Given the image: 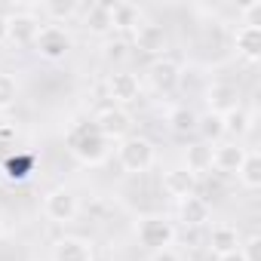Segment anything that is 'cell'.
I'll return each mask as SVG.
<instances>
[{"label": "cell", "instance_id": "cell-1", "mask_svg": "<svg viewBox=\"0 0 261 261\" xmlns=\"http://www.w3.org/2000/svg\"><path fill=\"white\" fill-rule=\"evenodd\" d=\"M68 151L80 166H101L111 157V142L98 133L92 123H80L68 133Z\"/></svg>", "mask_w": 261, "mask_h": 261}, {"label": "cell", "instance_id": "cell-2", "mask_svg": "<svg viewBox=\"0 0 261 261\" xmlns=\"http://www.w3.org/2000/svg\"><path fill=\"white\" fill-rule=\"evenodd\" d=\"M117 163L129 175H142L157 163V148L145 136H126L117 142Z\"/></svg>", "mask_w": 261, "mask_h": 261}, {"label": "cell", "instance_id": "cell-3", "mask_svg": "<svg viewBox=\"0 0 261 261\" xmlns=\"http://www.w3.org/2000/svg\"><path fill=\"white\" fill-rule=\"evenodd\" d=\"M34 53L43 59V62H65L74 49V37L65 25H40L37 37H34Z\"/></svg>", "mask_w": 261, "mask_h": 261}, {"label": "cell", "instance_id": "cell-4", "mask_svg": "<svg viewBox=\"0 0 261 261\" xmlns=\"http://www.w3.org/2000/svg\"><path fill=\"white\" fill-rule=\"evenodd\" d=\"M136 237L148 252H160V249H172L178 230L166 215H145L136 224Z\"/></svg>", "mask_w": 261, "mask_h": 261}, {"label": "cell", "instance_id": "cell-5", "mask_svg": "<svg viewBox=\"0 0 261 261\" xmlns=\"http://www.w3.org/2000/svg\"><path fill=\"white\" fill-rule=\"evenodd\" d=\"M43 215L53 221V224H74L77 215H80V200L71 188H53L43 194Z\"/></svg>", "mask_w": 261, "mask_h": 261}, {"label": "cell", "instance_id": "cell-6", "mask_svg": "<svg viewBox=\"0 0 261 261\" xmlns=\"http://www.w3.org/2000/svg\"><path fill=\"white\" fill-rule=\"evenodd\" d=\"M92 126L114 145V142H120V139L129 136V129H133V114H129L126 108H117V105H105V108L95 111Z\"/></svg>", "mask_w": 261, "mask_h": 261}, {"label": "cell", "instance_id": "cell-7", "mask_svg": "<svg viewBox=\"0 0 261 261\" xmlns=\"http://www.w3.org/2000/svg\"><path fill=\"white\" fill-rule=\"evenodd\" d=\"M108 98H111V105H117V108H126V105H133V101H139V95H142V80L133 74V71H114V74H108Z\"/></svg>", "mask_w": 261, "mask_h": 261}, {"label": "cell", "instance_id": "cell-8", "mask_svg": "<svg viewBox=\"0 0 261 261\" xmlns=\"http://www.w3.org/2000/svg\"><path fill=\"white\" fill-rule=\"evenodd\" d=\"M133 43H136V49L139 53H148V56H163L166 53V46H169V34H166V28L163 25H157V22H142L136 31H133Z\"/></svg>", "mask_w": 261, "mask_h": 261}, {"label": "cell", "instance_id": "cell-9", "mask_svg": "<svg viewBox=\"0 0 261 261\" xmlns=\"http://www.w3.org/2000/svg\"><path fill=\"white\" fill-rule=\"evenodd\" d=\"M95 258V246L83 237H59L53 240L49 249V261H92Z\"/></svg>", "mask_w": 261, "mask_h": 261}, {"label": "cell", "instance_id": "cell-10", "mask_svg": "<svg viewBox=\"0 0 261 261\" xmlns=\"http://www.w3.org/2000/svg\"><path fill=\"white\" fill-rule=\"evenodd\" d=\"M40 31V19L34 13H16L7 16V43L13 46H31Z\"/></svg>", "mask_w": 261, "mask_h": 261}, {"label": "cell", "instance_id": "cell-11", "mask_svg": "<svg viewBox=\"0 0 261 261\" xmlns=\"http://www.w3.org/2000/svg\"><path fill=\"white\" fill-rule=\"evenodd\" d=\"M246 160V148L243 142H218L212 145V169L221 175H237L240 166Z\"/></svg>", "mask_w": 261, "mask_h": 261}, {"label": "cell", "instance_id": "cell-12", "mask_svg": "<svg viewBox=\"0 0 261 261\" xmlns=\"http://www.w3.org/2000/svg\"><path fill=\"white\" fill-rule=\"evenodd\" d=\"M148 80H151V86H154L157 92H172V89L178 86V80H181V68H178L175 59L160 56V59H154L151 68H148Z\"/></svg>", "mask_w": 261, "mask_h": 261}, {"label": "cell", "instance_id": "cell-13", "mask_svg": "<svg viewBox=\"0 0 261 261\" xmlns=\"http://www.w3.org/2000/svg\"><path fill=\"white\" fill-rule=\"evenodd\" d=\"M206 105H209V114H227L233 108H240V86L237 83H227V80H215L209 89H206Z\"/></svg>", "mask_w": 261, "mask_h": 261}, {"label": "cell", "instance_id": "cell-14", "mask_svg": "<svg viewBox=\"0 0 261 261\" xmlns=\"http://www.w3.org/2000/svg\"><path fill=\"white\" fill-rule=\"evenodd\" d=\"M163 191L172 200H185L197 194V175H191L185 166H169L163 169Z\"/></svg>", "mask_w": 261, "mask_h": 261}, {"label": "cell", "instance_id": "cell-15", "mask_svg": "<svg viewBox=\"0 0 261 261\" xmlns=\"http://www.w3.org/2000/svg\"><path fill=\"white\" fill-rule=\"evenodd\" d=\"M209 215H212V209H209V203L203 200V197H185V200H178V221L185 224V227H191V230H200V227H206L209 224Z\"/></svg>", "mask_w": 261, "mask_h": 261}, {"label": "cell", "instance_id": "cell-16", "mask_svg": "<svg viewBox=\"0 0 261 261\" xmlns=\"http://www.w3.org/2000/svg\"><path fill=\"white\" fill-rule=\"evenodd\" d=\"M240 230L233 227V224H212V230H209V237H206V246H209V252L218 258V255H227V252H237L240 249Z\"/></svg>", "mask_w": 261, "mask_h": 261}, {"label": "cell", "instance_id": "cell-17", "mask_svg": "<svg viewBox=\"0 0 261 261\" xmlns=\"http://www.w3.org/2000/svg\"><path fill=\"white\" fill-rule=\"evenodd\" d=\"M233 46H237V56H243L249 65H255L261 59V28L240 25L233 31Z\"/></svg>", "mask_w": 261, "mask_h": 261}, {"label": "cell", "instance_id": "cell-18", "mask_svg": "<svg viewBox=\"0 0 261 261\" xmlns=\"http://www.w3.org/2000/svg\"><path fill=\"white\" fill-rule=\"evenodd\" d=\"M145 22L142 10L129 0H120V4H111V31H136Z\"/></svg>", "mask_w": 261, "mask_h": 261}, {"label": "cell", "instance_id": "cell-19", "mask_svg": "<svg viewBox=\"0 0 261 261\" xmlns=\"http://www.w3.org/2000/svg\"><path fill=\"white\" fill-rule=\"evenodd\" d=\"M191 175H203V172H212V145L206 142H194L185 148V163H181Z\"/></svg>", "mask_w": 261, "mask_h": 261}, {"label": "cell", "instance_id": "cell-20", "mask_svg": "<svg viewBox=\"0 0 261 261\" xmlns=\"http://www.w3.org/2000/svg\"><path fill=\"white\" fill-rule=\"evenodd\" d=\"M80 4L77 0H46V4H40V16L49 19V25H65L71 19L80 16Z\"/></svg>", "mask_w": 261, "mask_h": 261}, {"label": "cell", "instance_id": "cell-21", "mask_svg": "<svg viewBox=\"0 0 261 261\" xmlns=\"http://www.w3.org/2000/svg\"><path fill=\"white\" fill-rule=\"evenodd\" d=\"M197 120H200V114L194 111V108H188V105H175L169 114H166V123H169V129L175 136H194L197 133Z\"/></svg>", "mask_w": 261, "mask_h": 261}, {"label": "cell", "instance_id": "cell-22", "mask_svg": "<svg viewBox=\"0 0 261 261\" xmlns=\"http://www.w3.org/2000/svg\"><path fill=\"white\" fill-rule=\"evenodd\" d=\"M83 13H86L83 16V25H86L89 34L101 37V34L111 31V4H89Z\"/></svg>", "mask_w": 261, "mask_h": 261}, {"label": "cell", "instance_id": "cell-23", "mask_svg": "<svg viewBox=\"0 0 261 261\" xmlns=\"http://www.w3.org/2000/svg\"><path fill=\"white\" fill-rule=\"evenodd\" d=\"M34 166H37L34 154L19 151V154H10V157H7V163H4V175H7L10 181H28L31 172H34Z\"/></svg>", "mask_w": 261, "mask_h": 261}, {"label": "cell", "instance_id": "cell-24", "mask_svg": "<svg viewBox=\"0 0 261 261\" xmlns=\"http://www.w3.org/2000/svg\"><path fill=\"white\" fill-rule=\"evenodd\" d=\"M224 139L230 136V142H240L246 133H249V129H252V114L240 105V108H233V111H227L224 117Z\"/></svg>", "mask_w": 261, "mask_h": 261}, {"label": "cell", "instance_id": "cell-25", "mask_svg": "<svg viewBox=\"0 0 261 261\" xmlns=\"http://www.w3.org/2000/svg\"><path fill=\"white\" fill-rule=\"evenodd\" d=\"M197 136L206 145L224 142V120H221V114H209V111L200 114V120H197Z\"/></svg>", "mask_w": 261, "mask_h": 261}, {"label": "cell", "instance_id": "cell-26", "mask_svg": "<svg viewBox=\"0 0 261 261\" xmlns=\"http://www.w3.org/2000/svg\"><path fill=\"white\" fill-rule=\"evenodd\" d=\"M237 181L246 188V191H258L261 188V154L258 151H246V160L237 172Z\"/></svg>", "mask_w": 261, "mask_h": 261}, {"label": "cell", "instance_id": "cell-27", "mask_svg": "<svg viewBox=\"0 0 261 261\" xmlns=\"http://www.w3.org/2000/svg\"><path fill=\"white\" fill-rule=\"evenodd\" d=\"M19 98V80L10 71H0V111H10Z\"/></svg>", "mask_w": 261, "mask_h": 261}, {"label": "cell", "instance_id": "cell-28", "mask_svg": "<svg viewBox=\"0 0 261 261\" xmlns=\"http://www.w3.org/2000/svg\"><path fill=\"white\" fill-rule=\"evenodd\" d=\"M240 255L246 261H261V237L258 233H249L246 240H240Z\"/></svg>", "mask_w": 261, "mask_h": 261}, {"label": "cell", "instance_id": "cell-29", "mask_svg": "<svg viewBox=\"0 0 261 261\" xmlns=\"http://www.w3.org/2000/svg\"><path fill=\"white\" fill-rule=\"evenodd\" d=\"M240 25H249V28H261V0H252V4L240 7Z\"/></svg>", "mask_w": 261, "mask_h": 261}, {"label": "cell", "instance_id": "cell-30", "mask_svg": "<svg viewBox=\"0 0 261 261\" xmlns=\"http://www.w3.org/2000/svg\"><path fill=\"white\" fill-rule=\"evenodd\" d=\"M151 261H181V255L175 249H160V252H151Z\"/></svg>", "mask_w": 261, "mask_h": 261}, {"label": "cell", "instance_id": "cell-31", "mask_svg": "<svg viewBox=\"0 0 261 261\" xmlns=\"http://www.w3.org/2000/svg\"><path fill=\"white\" fill-rule=\"evenodd\" d=\"M215 261H246V258H243V255H240V249H237V252H227V255H218Z\"/></svg>", "mask_w": 261, "mask_h": 261}, {"label": "cell", "instance_id": "cell-32", "mask_svg": "<svg viewBox=\"0 0 261 261\" xmlns=\"http://www.w3.org/2000/svg\"><path fill=\"white\" fill-rule=\"evenodd\" d=\"M0 43H7V16L0 13Z\"/></svg>", "mask_w": 261, "mask_h": 261}, {"label": "cell", "instance_id": "cell-33", "mask_svg": "<svg viewBox=\"0 0 261 261\" xmlns=\"http://www.w3.org/2000/svg\"><path fill=\"white\" fill-rule=\"evenodd\" d=\"M92 261H111V258H108V255H95Z\"/></svg>", "mask_w": 261, "mask_h": 261}, {"label": "cell", "instance_id": "cell-34", "mask_svg": "<svg viewBox=\"0 0 261 261\" xmlns=\"http://www.w3.org/2000/svg\"><path fill=\"white\" fill-rule=\"evenodd\" d=\"M0 237H4V224H0Z\"/></svg>", "mask_w": 261, "mask_h": 261}]
</instances>
